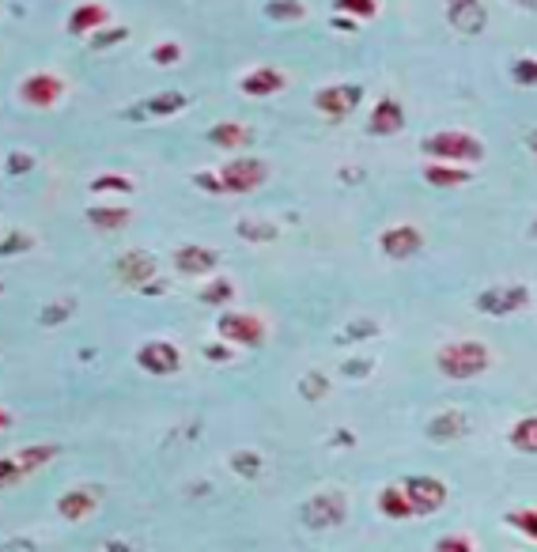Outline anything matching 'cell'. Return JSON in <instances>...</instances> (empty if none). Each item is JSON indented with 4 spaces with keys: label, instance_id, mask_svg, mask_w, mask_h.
I'll return each mask as SVG.
<instances>
[{
    "label": "cell",
    "instance_id": "obj_1",
    "mask_svg": "<svg viewBox=\"0 0 537 552\" xmlns=\"http://www.w3.org/2000/svg\"><path fill=\"white\" fill-rule=\"evenodd\" d=\"M435 367L443 379L454 382L481 379L492 367V348L481 345V341H447V345L435 348Z\"/></svg>",
    "mask_w": 537,
    "mask_h": 552
},
{
    "label": "cell",
    "instance_id": "obj_2",
    "mask_svg": "<svg viewBox=\"0 0 537 552\" xmlns=\"http://www.w3.org/2000/svg\"><path fill=\"white\" fill-rule=\"evenodd\" d=\"M424 156L428 163H451V167H477L481 159L488 156L485 152V140L466 133V129H443V133H432L424 137Z\"/></svg>",
    "mask_w": 537,
    "mask_h": 552
},
{
    "label": "cell",
    "instance_id": "obj_3",
    "mask_svg": "<svg viewBox=\"0 0 537 552\" xmlns=\"http://www.w3.org/2000/svg\"><path fill=\"white\" fill-rule=\"evenodd\" d=\"M534 303V292L530 284H496V288H485V292L473 295V307L477 314H488V318H507V314H519Z\"/></svg>",
    "mask_w": 537,
    "mask_h": 552
},
{
    "label": "cell",
    "instance_id": "obj_4",
    "mask_svg": "<svg viewBox=\"0 0 537 552\" xmlns=\"http://www.w3.org/2000/svg\"><path fill=\"white\" fill-rule=\"evenodd\" d=\"M299 518H303L307 530H337L348 518V496L337 492V488L314 492L311 500L299 507Z\"/></svg>",
    "mask_w": 537,
    "mask_h": 552
},
{
    "label": "cell",
    "instance_id": "obj_5",
    "mask_svg": "<svg viewBox=\"0 0 537 552\" xmlns=\"http://www.w3.org/2000/svg\"><path fill=\"white\" fill-rule=\"evenodd\" d=\"M220 182L227 193H254L269 182V163L258 156H235L220 167Z\"/></svg>",
    "mask_w": 537,
    "mask_h": 552
},
{
    "label": "cell",
    "instance_id": "obj_6",
    "mask_svg": "<svg viewBox=\"0 0 537 552\" xmlns=\"http://www.w3.org/2000/svg\"><path fill=\"white\" fill-rule=\"evenodd\" d=\"M216 333L224 337L227 345H239V348H261L269 329L261 322L258 314H246V311H224L220 322H216Z\"/></svg>",
    "mask_w": 537,
    "mask_h": 552
},
{
    "label": "cell",
    "instance_id": "obj_7",
    "mask_svg": "<svg viewBox=\"0 0 537 552\" xmlns=\"http://www.w3.org/2000/svg\"><path fill=\"white\" fill-rule=\"evenodd\" d=\"M401 488H405V496H409V503H413V515H435V511H443L447 507V484L439 481V477H432V473H413V477H405L401 481Z\"/></svg>",
    "mask_w": 537,
    "mask_h": 552
},
{
    "label": "cell",
    "instance_id": "obj_8",
    "mask_svg": "<svg viewBox=\"0 0 537 552\" xmlns=\"http://www.w3.org/2000/svg\"><path fill=\"white\" fill-rule=\"evenodd\" d=\"M360 103H364V87L360 84H326L314 91V110L326 114L330 121L352 118Z\"/></svg>",
    "mask_w": 537,
    "mask_h": 552
},
{
    "label": "cell",
    "instance_id": "obj_9",
    "mask_svg": "<svg viewBox=\"0 0 537 552\" xmlns=\"http://www.w3.org/2000/svg\"><path fill=\"white\" fill-rule=\"evenodd\" d=\"M61 95H65V80H61L57 72H31V76L19 80V99L27 106H35V110L57 106L61 103Z\"/></svg>",
    "mask_w": 537,
    "mask_h": 552
},
{
    "label": "cell",
    "instance_id": "obj_10",
    "mask_svg": "<svg viewBox=\"0 0 537 552\" xmlns=\"http://www.w3.org/2000/svg\"><path fill=\"white\" fill-rule=\"evenodd\" d=\"M379 250L390 261H409L424 250V231L416 224H394L379 235Z\"/></svg>",
    "mask_w": 537,
    "mask_h": 552
},
{
    "label": "cell",
    "instance_id": "obj_11",
    "mask_svg": "<svg viewBox=\"0 0 537 552\" xmlns=\"http://www.w3.org/2000/svg\"><path fill=\"white\" fill-rule=\"evenodd\" d=\"M137 363L140 371H148V375H178L182 371V352H178V345H171V341H148V345L137 348Z\"/></svg>",
    "mask_w": 537,
    "mask_h": 552
},
{
    "label": "cell",
    "instance_id": "obj_12",
    "mask_svg": "<svg viewBox=\"0 0 537 552\" xmlns=\"http://www.w3.org/2000/svg\"><path fill=\"white\" fill-rule=\"evenodd\" d=\"M114 273H118V280L122 284H129V288H148L152 280H156V273H159V265H156V258L148 254V250H125L122 258L114 261Z\"/></svg>",
    "mask_w": 537,
    "mask_h": 552
},
{
    "label": "cell",
    "instance_id": "obj_13",
    "mask_svg": "<svg viewBox=\"0 0 537 552\" xmlns=\"http://www.w3.org/2000/svg\"><path fill=\"white\" fill-rule=\"evenodd\" d=\"M216 265H220V254L208 246H197V242H186L174 250V273L182 276H216Z\"/></svg>",
    "mask_w": 537,
    "mask_h": 552
},
{
    "label": "cell",
    "instance_id": "obj_14",
    "mask_svg": "<svg viewBox=\"0 0 537 552\" xmlns=\"http://www.w3.org/2000/svg\"><path fill=\"white\" fill-rule=\"evenodd\" d=\"M405 129V106L394 95H382L379 103L371 106V118H367V133L371 137H398Z\"/></svg>",
    "mask_w": 537,
    "mask_h": 552
},
{
    "label": "cell",
    "instance_id": "obj_15",
    "mask_svg": "<svg viewBox=\"0 0 537 552\" xmlns=\"http://www.w3.org/2000/svg\"><path fill=\"white\" fill-rule=\"evenodd\" d=\"M447 23H451L458 35H481L488 27V8L481 0H451L447 4Z\"/></svg>",
    "mask_w": 537,
    "mask_h": 552
},
{
    "label": "cell",
    "instance_id": "obj_16",
    "mask_svg": "<svg viewBox=\"0 0 537 552\" xmlns=\"http://www.w3.org/2000/svg\"><path fill=\"white\" fill-rule=\"evenodd\" d=\"M284 87H288V76L273 69V65H258V69H250L239 80V91L250 95V99H269V95H280Z\"/></svg>",
    "mask_w": 537,
    "mask_h": 552
},
{
    "label": "cell",
    "instance_id": "obj_17",
    "mask_svg": "<svg viewBox=\"0 0 537 552\" xmlns=\"http://www.w3.org/2000/svg\"><path fill=\"white\" fill-rule=\"evenodd\" d=\"M95 507H99V488H69L61 500H57V515L65 518V522H84V518L95 515Z\"/></svg>",
    "mask_w": 537,
    "mask_h": 552
},
{
    "label": "cell",
    "instance_id": "obj_18",
    "mask_svg": "<svg viewBox=\"0 0 537 552\" xmlns=\"http://www.w3.org/2000/svg\"><path fill=\"white\" fill-rule=\"evenodd\" d=\"M428 439L432 443H458L462 435H469V416L462 409H443V413H435L428 420Z\"/></svg>",
    "mask_w": 537,
    "mask_h": 552
},
{
    "label": "cell",
    "instance_id": "obj_19",
    "mask_svg": "<svg viewBox=\"0 0 537 552\" xmlns=\"http://www.w3.org/2000/svg\"><path fill=\"white\" fill-rule=\"evenodd\" d=\"M106 23H110V8L87 0V4H76L72 8L65 27H69V35H99V31H106Z\"/></svg>",
    "mask_w": 537,
    "mask_h": 552
},
{
    "label": "cell",
    "instance_id": "obj_20",
    "mask_svg": "<svg viewBox=\"0 0 537 552\" xmlns=\"http://www.w3.org/2000/svg\"><path fill=\"white\" fill-rule=\"evenodd\" d=\"M250 140H254V133L246 129L243 121H216V125L208 129V144H216V148H224V152H243Z\"/></svg>",
    "mask_w": 537,
    "mask_h": 552
},
{
    "label": "cell",
    "instance_id": "obj_21",
    "mask_svg": "<svg viewBox=\"0 0 537 552\" xmlns=\"http://www.w3.org/2000/svg\"><path fill=\"white\" fill-rule=\"evenodd\" d=\"M133 220V212L125 205H91L87 208V224L95 227V231H122L129 227Z\"/></svg>",
    "mask_w": 537,
    "mask_h": 552
},
{
    "label": "cell",
    "instance_id": "obj_22",
    "mask_svg": "<svg viewBox=\"0 0 537 552\" xmlns=\"http://www.w3.org/2000/svg\"><path fill=\"white\" fill-rule=\"evenodd\" d=\"M424 182L435 190H458L469 182L466 167H451V163H424Z\"/></svg>",
    "mask_w": 537,
    "mask_h": 552
},
{
    "label": "cell",
    "instance_id": "obj_23",
    "mask_svg": "<svg viewBox=\"0 0 537 552\" xmlns=\"http://www.w3.org/2000/svg\"><path fill=\"white\" fill-rule=\"evenodd\" d=\"M379 511L386 518H394V522H409L413 515V503H409V496H405V488L401 484H386L379 492Z\"/></svg>",
    "mask_w": 537,
    "mask_h": 552
},
{
    "label": "cell",
    "instance_id": "obj_24",
    "mask_svg": "<svg viewBox=\"0 0 537 552\" xmlns=\"http://www.w3.org/2000/svg\"><path fill=\"white\" fill-rule=\"evenodd\" d=\"M507 443L519 454H537V416H522L507 428Z\"/></svg>",
    "mask_w": 537,
    "mask_h": 552
},
{
    "label": "cell",
    "instance_id": "obj_25",
    "mask_svg": "<svg viewBox=\"0 0 537 552\" xmlns=\"http://www.w3.org/2000/svg\"><path fill=\"white\" fill-rule=\"evenodd\" d=\"M190 99L182 95V91H163V95H152L148 103L140 106V114H152V118H171L178 110H186Z\"/></svg>",
    "mask_w": 537,
    "mask_h": 552
},
{
    "label": "cell",
    "instance_id": "obj_26",
    "mask_svg": "<svg viewBox=\"0 0 537 552\" xmlns=\"http://www.w3.org/2000/svg\"><path fill=\"white\" fill-rule=\"evenodd\" d=\"M19 466L27 469V473H35V469H42V466H50L53 458H57V447L53 443H31V447H23V450H16L12 454Z\"/></svg>",
    "mask_w": 537,
    "mask_h": 552
},
{
    "label": "cell",
    "instance_id": "obj_27",
    "mask_svg": "<svg viewBox=\"0 0 537 552\" xmlns=\"http://www.w3.org/2000/svg\"><path fill=\"white\" fill-rule=\"evenodd\" d=\"M261 469H265V462H261L258 450H235V454H231V473H235V477H243V481H258Z\"/></svg>",
    "mask_w": 537,
    "mask_h": 552
},
{
    "label": "cell",
    "instance_id": "obj_28",
    "mask_svg": "<svg viewBox=\"0 0 537 552\" xmlns=\"http://www.w3.org/2000/svg\"><path fill=\"white\" fill-rule=\"evenodd\" d=\"M235 231H239L246 242H277V235H280L277 224H269V220H254V216L239 220V224H235Z\"/></svg>",
    "mask_w": 537,
    "mask_h": 552
},
{
    "label": "cell",
    "instance_id": "obj_29",
    "mask_svg": "<svg viewBox=\"0 0 537 552\" xmlns=\"http://www.w3.org/2000/svg\"><path fill=\"white\" fill-rule=\"evenodd\" d=\"M231 299H235V284L227 276H212L201 288V303H208V307H227Z\"/></svg>",
    "mask_w": 537,
    "mask_h": 552
},
{
    "label": "cell",
    "instance_id": "obj_30",
    "mask_svg": "<svg viewBox=\"0 0 537 552\" xmlns=\"http://www.w3.org/2000/svg\"><path fill=\"white\" fill-rule=\"evenodd\" d=\"M333 16H345V19H375L379 16V4L375 0H337L333 4Z\"/></svg>",
    "mask_w": 537,
    "mask_h": 552
},
{
    "label": "cell",
    "instance_id": "obj_31",
    "mask_svg": "<svg viewBox=\"0 0 537 552\" xmlns=\"http://www.w3.org/2000/svg\"><path fill=\"white\" fill-rule=\"evenodd\" d=\"M265 16L277 19V23H295V19H307V4H299V0H269Z\"/></svg>",
    "mask_w": 537,
    "mask_h": 552
},
{
    "label": "cell",
    "instance_id": "obj_32",
    "mask_svg": "<svg viewBox=\"0 0 537 552\" xmlns=\"http://www.w3.org/2000/svg\"><path fill=\"white\" fill-rule=\"evenodd\" d=\"M503 522H507L511 530H519L522 537H530L537 545V507H519V511H511Z\"/></svg>",
    "mask_w": 537,
    "mask_h": 552
},
{
    "label": "cell",
    "instance_id": "obj_33",
    "mask_svg": "<svg viewBox=\"0 0 537 552\" xmlns=\"http://www.w3.org/2000/svg\"><path fill=\"white\" fill-rule=\"evenodd\" d=\"M91 193H133V178H125V174H95Z\"/></svg>",
    "mask_w": 537,
    "mask_h": 552
},
{
    "label": "cell",
    "instance_id": "obj_34",
    "mask_svg": "<svg viewBox=\"0 0 537 552\" xmlns=\"http://www.w3.org/2000/svg\"><path fill=\"white\" fill-rule=\"evenodd\" d=\"M299 394L307 397V401H322V397L330 394V379H326V375H318V371H311V375H303V379H299Z\"/></svg>",
    "mask_w": 537,
    "mask_h": 552
},
{
    "label": "cell",
    "instance_id": "obj_35",
    "mask_svg": "<svg viewBox=\"0 0 537 552\" xmlns=\"http://www.w3.org/2000/svg\"><path fill=\"white\" fill-rule=\"evenodd\" d=\"M364 337H379V322H375V318H360V322L345 326V333H337L341 345H348V341H364Z\"/></svg>",
    "mask_w": 537,
    "mask_h": 552
},
{
    "label": "cell",
    "instance_id": "obj_36",
    "mask_svg": "<svg viewBox=\"0 0 537 552\" xmlns=\"http://www.w3.org/2000/svg\"><path fill=\"white\" fill-rule=\"evenodd\" d=\"M511 80L519 87H537V57H519L515 65H511Z\"/></svg>",
    "mask_w": 537,
    "mask_h": 552
},
{
    "label": "cell",
    "instance_id": "obj_37",
    "mask_svg": "<svg viewBox=\"0 0 537 552\" xmlns=\"http://www.w3.org/2000/svg\"><path fill=\"white\" fill-rule=\"evenodd\" d=\"M432 552H477V541L469 534H443L432 545Z\"/></svg>",
    "mask_w": 537,
    "mask_h": 552
},
{
    "label": "cell",
    "instance_id": "obj_38",
    "mask_svg": "<svg viewBox=\"0 0 537 552\" xmlns=\"http://www.w3.org/2000/svg\"><path fill=\"white\" fill-rule=\"evenodd\" d=\"M35 246V235H27V231H12L8 239L0 242V258H12V254H23V250H31Z\"/></svg>",
    "mask_w": 537,
    "mask_h": 552
},
{
    "label": "cell",
    "instance_id": "obj_39",
    "mask_svg": "<svg viewBox=\"0 0 537 552\" xmlns=\"http://www.w3.org/2000/svg\"><path fill=\"white\" fill-rule=\"evenodd\" d=\"M72 311H76V303H72V299H57L53 307H46V311L38 314V322H42V326H57V322H65Z\"/></svg>",
    "mask_w": 537,
    "mask_h": 552
},
{
    "label": "cell",
    "instance_id": "obj_40",
    "mask_svg": "<svg viewBox=\"0 0 537 552\" xmlns=\"http://www.w3.org/2000/svg\"><path fill=\"white\" fill-rule=\"evenodd\" d=\"M23 477H27V469L19 466L16 458H0V488H16L23 484Z\"/></svg>",
    "mask_w": 537,
    "mask_h": 552
},
{
    "label": "cell",
    "instance_id": "obj_41",
    "mask_svg": "<svg viewBox=\"0 0 537 552\" xmlns=\"http://www.w3.org/2000/svg\"><path fill=\"white\" fill-rule=\"evenodd\" d=\"M152 61L163 65V69H167V65H178V61H182V46H178V42H156V46H152Z\"/></svg>",
    "mask_w": 537,
    "mask_h": 552
},
{
    "label": "cell",
    "instance_id": "obj_42",
    "mask_svg": "<svg viewBox=\"0 0 537 552\" xmlns=\"http://www.w3.org/2000/svg\"><path fill=\"white\" fill-rule=\"evenodd\" d=\"M129 38V27H106L99 35H91V50H106V46H118Z\"/></svg>",
    "mask_w": 537,
    "mask_h": 552
},
{
    "label": "cell",
    "instance_id": "obj_43",
    "mask_svg": "<svg viewBox=\"0 0 537 552\" xmlns=\"http://www.w3.org/2000/svg\"><path fill=\"white\" fill-rule=\"evenodd\" d=\"M193 186H197V190H205V193H216V197L227 193L224 182H220V171H197L193 174Z\"/></svg>",
    "mask_w": 537,
    "mask_h": 552
},
{
    "label": "cell",
    "instance_id": "obj_44",
    "mask_svg": "<svg viewBox=\"0 0 537 552\" xmlns=\"http://www.w3.org/2000/svg\"><path fill=\"white\" fill-rule=\"evenodd\" d=\"M31 167H35V156H31V152H12L8 163H4V171L8 174H27Z\"/></svg>",
    "mask_w": 537,
    "mask_h": 552
},
{
    "label": "cell",
    "instance_id": "obj_45",
    "mask_svg": "<svg viewBox=\"0 0 537 552\" xmlns=\"http://www.w3.org/2000/svg\"><path fill=\"white\" fill-rule=\"evenodd\" d=\"M371 367H375V360H348L345 363V375L360 379V375H371Z\"/></svg>",
    "mask_w": 537,
    "mask_h": 552
},
{
    "label": "cell",
    "instance_id": "obj_46",
    "mask_svg": "<svg viewBox=\"0 0 537 552\" xmlns=\"http://www.w3.org/2000/svg\"><path fill=\"white\" fill-rule=\"evenodd\" d=\"M205 356L208 360H216V363H227L231 360V348L227 345H205Z\"/></svg>",
    "mask_w": 537,
    "mask_h": 552
},
{
    "label": "cell",
    "instance_id": "obj_47",
    "mask_svg": "<svg viewBox=\"0 0 537 552\" xmlns=\"http://www.w3.org/2000/svg\"><path fill=\"white\" fill-rule=\"evenodd\" d=\"M103 552H144L140 545H133V541H106Z\"/></svg>",
    "mask_w": 537,
    "mask_h": 552
},
{
    "label": "cell",
    "instance_id": "obj_48",
    "mask_svg": "<svg viewBox=\"0 0 537 552\" xmlns=\"http://www.w3.org/2000/svg\"><path fill=\"white\" fill-rule=\"evenodd\" d=\"M8 428H12V416L0 409V432H8Z\"/></svg>",
    "mask_w": 537,
    "mask_h": 552
},
{
    "label": "cell",
    "instance_id": "obj_49",
    "mask_svg": "<svg viewBox=\"0 0 537 552\" xmlns=\"http://www.w3.org/2000/svg\"><path fill=\"white\" fill-rule=\"evenodd\" d=\"M530 152H534V156H537V129H534V133H530Z\"/></svg>",
    "mask_w": 537,
    "mask_h": 552
},
{
    "label": "cell",
    "instance_id": "obj_50",
    "mask_svg": "<svg viewBox=\"0 0 537 552\" xmlns=\"http://www.w3.org/2000/svg\"><path fill=\"white\" fill-rule=\"evenodd\" d=\"M530 235H534V239H537V216H534V224H530Z\"/></svg>",
    "mask_w": 537,
    "mask_h": 552
}]
</instances>
